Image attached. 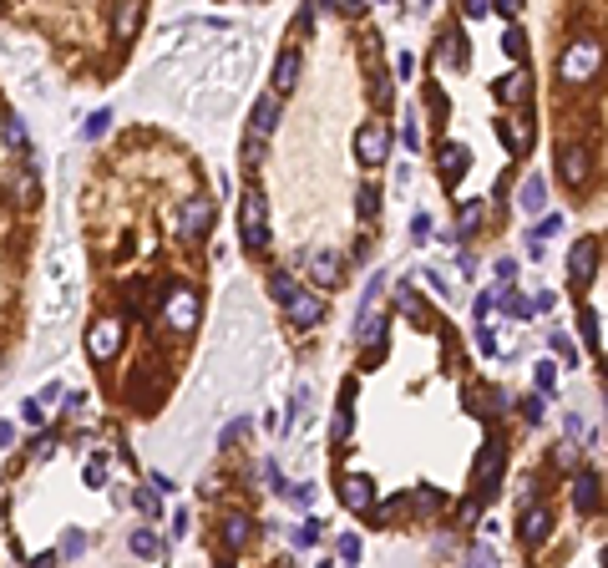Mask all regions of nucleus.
Here are the masks:
<instances>
[{"label": "nucleus", "instance_id": "nucleus-46", "mask_svg": "<svg viewBox=\"0 0 608 568\" xmlns=\"http://www.w3.org/2000/svg\"><path fill=\"white\" fill-rule=\"evenodd\" d=\"M376 194H370V188H360V213H365V219H370V213H376Z\"/></svg>", "mask_w": 608, "mask_h": 568}, {"label": "nucleus", "instance_id": "nucleus-44", "mask_svg": "<svg viewBox=\"0 0 608 568\" xmlns=\"http://www.w3.org/2000/svg\"><path fill=\"white\" fill-rule=\"evenodd\" d=\"M522 416H528V421H543V406H538V396L522 401Z\"/></svg>", "mask_w": 608, "mask_h": 568}, {"label": "nucleus", "instance_id": "nucleus-26", "mask_svg": "<svg viewBox=\"0 0 608 568\" xmlns=\"http://www.w3.org/2000/svg\"><path fill=\"white\" fill-rule=\"evenodd\" d=\"M497 462H502V452H497V447H487V452H482V462H477V478H482V492H492V478H497Z\"/></svg>", "mask_w": 608, "mask_h": 568}, {"label": "nucleus", "instance_id": "nucleus-47", "mask_svg": "<svg viewBox=\"0 0 608 568\" xmlns=\"http://www.w3.org/2000/svg\"><path fill=\"white\" fill-rule=\"evenodd\" d=\"M289 289H295V279H289V274H274V295L285 299V295H289Z\"/></svg>", "mask_w": 608, "mask_h": 568}, {"label": "nucleus", "instance_id": "nucleus-22", "mask_svg": "<svg viewBox=\"0 0 608 568\" xmlns=\"http://www.w3.org/2000/svg\"><path fill=\"white\" fill-rule=\"evenodd\" d=\"M528 91H532V77H528V71H512V77L497 81V97H507V102H528Z\"/></svg>", "mask_w": 608, "mask_h": 568}, {"label": "nucleus", "instance_id": "nucleus-39", "mask_svg": "<svg viewBox=\"0 0 608 568\" xmlns=\"http://www.w3.org/2000/svg\"><path fill=\"white\" fill-rule=\"evenodd\" d=\"M87 488H107V462H87Z\"/></svg>", "mask_w": 608, "mask_h": 568}, {"label": "nucleus", "instance_id": "nucleus-11", "mask_svg": "<svg viewBox=\"0 0 608 568\" xmlns=\"http://www.w3.org/2000/svg\"><path fill=\"white\" fill-rule=\"evenodd\" d=\"M0 183H5V198H11V204H36V173H31V168L11 163Z\"/></svg>", "mask_w": 608, "mask_h": 568}, {"label": "nucleus", "instance_id": "nucleus-27", "mask_svg": "<svg viewBox=\"0 0 608 568\" xmlns=\"http://www.w3.org/2000/svg\"><path fill=\"white\" fill-rule=\"evenodd\" d=\"M578 330H583V340H588V350L598 355V350H603V336H598V315H594V310L578 315Z\"/></svg>", "mask_w": 608, "mask_h": 568}, {"label": "nucleus", "instance_id": "nucleus-2", "mask_svg": "<svg viewBox=\"0 0 608 568\" xmlns=\"http://www.w3.org/2000/svg\"><path fill=\"white\" fill-rule=\"evenodd\" d=\"M239 233H244V244H269V208H264V194L259 188H248L239 198Z\"/></svg>", "mask_w": 608, "mask_h": 568}, {"label": "nucleus", "instance_id": "nucleus-40", "mask_svg": "<svg viewBox=\"0 0 608 568\" xmlns=\"http://www.w3.org/2000/svg\"><path fill=\"white\" fill-rule=\"evenodd\" d=\"M81 548H87V538H81V533H66V543H61V554H66V558H77V554H81Z\"/></svg>", "mask_w": 608, "mask_h": 568}, {"label": "nucleus", "instance_id": "nucleus-17", "mask_svg": "<svg viewBox=\"0 0 608 568\" xmlns=\"http://www.w3.org/2000/svg\"><path fill=\"white\" fill-rule=\"evenodd\" d=\"M598 497H603V488H598V472H578V478H573V507H578V513H594Z\"/></svg>", "mask_w": 608, "mask_h": 568}, {"label": "nucleus", "instance_id": "nucleus-45", "mask_svg": "<svg viewBox=\"0 0 608 568\" xmlns=\"http://www.w3.org/2000/svg\"><path fill=\"white\" fill-rule=\"evenodd\" d=\"M182 533H188V507H178V513H173V538H182Z\"/></svg>", "mask_w": 608, "mask_h": 568}, {"label": "nucleus", "instance_id": "nucleus-10", "mask_svg": "<svg viewBox=\"0 0 608 568\" xmlns=\"http://www.w3.org/2000/svg\"><path fill=\"white\" fill-rule=\"evenodd\" d=\"M340 503H345L350 513H370V507H376V482L360 478V472L345 478V482H340Z\"/></svg>", "mask_w": 608, "mask_h": 568}, {"label": "nucleus", "instance_id": "nucleus-6", "mask_svg": "<svg viewBox=\"0 0 608 568\" xmlns=\"http://www.w3.org/2000/svg\"><path fill=\"white\" fill-rule=\"evenodd\" d=\"M87 350H91V361H112L117 350H122V320H97L91 325Z\"/></svg>", "mask_w": 608, "mask_h": 568}, {"label": "nucleus", "instance_id": "nucleus-31", "mask_svg": "<svg viewBox=\"0 0 608 568\" xmlns=\"http://www.w3.org/2000/svg\"><path fill=\"white\" fill-rule=\"evenodd\" d=\"M132 503H137V513H147V517H157V513H163V503H157V492H143V488H137V492H132Z\"/></svg>", "mask_w": 608, "mask_h": 568}, {"label": "nucleus", "instance_id": "nucleus-13", "mask_svg": "<svg viewBox=\"0 0 608 568\" xmlns=\"http://www.w3.org/2000/svg\"><path fill=\"white\" fill-rule=\"evenodd\" d=\"M466 168H472V147L446 142V147H441V183H446V188H456V178H462Z\"/></svg>", "mask_w": 608, "mask_h": 568}, {"label": "nucleus", "instance_id": "nucleus-19", "mask_svg": "<svg viewBox=\"0 0 608 568\" xmlns=\"http://www.w3.org/2000/svg\"><path fill=\"white\" fill-rule=\"evenodd\" d=\"M274 128H279V97H259V102H254V122H248V132L269 137Z\"/></svg>", "mask_w": 608, "mask_h": 568}, {"label": "nucleus", "instance_id": "nucleus-8", "mask_svg": "<svg viewBox=\"0 0 608 568\" xmlns=\"http://www.w3.org/2000/svg\"><path fill=\"white\" fill-rule=\"evenodd\" d=\"M208 223H213V198H188L178 213V233L182 239H203Z\"/></svg>", "mask_w": 608, "mask_h": 568}, {"label": "nucleus", "instance_id": "nucleus-15", "mask_svg": "<svg viewBox=\"0 0 608 568\" xmlns=\"http://www.w3.org/2000/svg\"><path fill=\"white\" fill-rule=\"evenodd\" d=\"M248 538H254V517H244V513L223 517V548H229V554H244Z\"/></svg>", "mask_w": 608, "mask_h": 568}, {"label": "nucleus", "instance_id": "nucleus-24", "mask_svg": "<svg viewBox=\"0 0 608 568\" xmlns=\"http://www.w3.org/2000/svg\"><path fill=\"white\" fill-rule=\"evenodd\" d=\"M310 416H314V391L299 386V391H295V406H289V426H299V421L310 426Z\"/></svg>", "mask_w": 608, "mask_h": 568}, {"label": "nucleus", "instance_id": "nucleus-9", "mask_svg": "<svg viewBox=\"0 0 608 568\" xmlns=\"http://www.w3.org/2000/svg\"><path fill=\"white\" fill-rule=\"evenodd\" d=\"M568 274H573V284H594V274H598V239H578V244H573Z\"/></svg>", "mask_w": 608, "mask_h": 568}, {"label": "nucleus", "instance_id": "nucleus-12", "mask_svg": "<svg viewBox=\"0 0 608 568\" xmlns=\"http://www.w3.org/2000/svg\"><path fill=\"white\" fill-rule=\"evenodd\" d=\"M497 137H502L512 153H528V147H532V117H528V112L502 117V122H497Z\"/></svg>", "mask_w": 608, "mask_h": 568}, {"label": "nucleus", "instance_id": "nucleus-49", "mask_svg": "<svg viewBox=\"0 0 608 568\" xmlns=\"http://www.w3.org/2000/svg\"><path fill=\"white\" fill-rule=\"evenodd\" d=\"M492 11H502V15H518V11H522V0H492Z\"/></svg>", "mask_w": 608, "mask_h": 568}, {"label": "nucleus", "instance_id": "nucleus-1", "mask_svg": "<svg viewBox=\"0 0 608 568\" xmlns=\"http://www.w3.org/2000/svg\"><path fill=\"white\" fill-rule=\"evenodd\" d=\"M248 62H254V56H248V46L239 41V46H233L229 56H219V62L208 66L198 87H223V91H239V87H244V77H248Z\"/></svg>", "mask_w": 608, "mask_h": 568}, {"label": "nucleus", "instance_id": "nucleus-4", "mask_svg": "<svg viewBox=\"0 0 608 568\" xmlns=\"http://www.w3.org/2000/svg\"><path fill=\"white\" fill-rule=\"evenodd\" d=\"M285 315H289L295 325H304V330H314V325L324 320V295H314V289H299V284H295V289L285 295Z\"/></svg>", "mask_w": 608, "mask_h": 568}, {"label": "nucleus", "instance_id": "nucleus-21", "mask_svg": "<svg viewBox=\"0 0 608 568\" xmlns=\"http://www.w3.org/2000/svg\"><path fill=\"white\" fill-rule=\"evenodd\" d=\"M518 208H522V213H543V208H547V183L543 178L522 183V188H518Z\"/></svg>", "mask_w": 608, "mask_h": 568}, {"label": "nucleus", "instance_id": "nucleus-14", "mask_svg": "<svg viewBox=\"0 0 608 568\" xmlns=\"http://www.w3.org/2000/svg\"><path fill=\"white\" fill-rule=\"evenodd\" d=\"M547 533H553V513H547V507H528V513H522L518 538L528 543V548H538V543H543Z\"/></svg>", "mask_w": 608, "mask_h": 568}, {"label": "nucleus", "instance_id": "nucleus-37", "mask_svg": "<svg viewBox=\"0 0 608 568\" xmlns=\"http://www.w3.org/2000/svg\"><path fill=\"white\" fill-rule=\"evenodd\" d=\"M497 279H502V289H512V279H518V259H497Z\"/></svg>", "mask_w": 608, "mask_h": 568}, {"label": "nucleus", "instance_id": "nucleus-23", "mask_svg": "<svg viewBox=\"0 0 608 568\" xmlns=\"http://www.w3.org/2000/svg\"><path fill=\"white\" fill-rule=\"evenodd\" d=\"M127 543H132V554H137V558H153V563L168 554V548H163V538H157V533H147V528H137Z\"/></svg>", "mask_w": 608, "mask_h": 568}, {"label": "nucleus", "instance_id": "nucleus-32", "mask_svg": "<svg viewBox=\"0 0 608 568\" xmlns=\"http://www.w3.org/2000/svg\"><path fill=\"white\" fill-rule=\"evenodd\" d=\"M335 554L345 558V563H355V558H360V538H355V533H345V538L335 543Z\"/></svg>", "mask_w": 608, "mask_h": 568}, {"label": "nucleus", "instance_id": "nucleus-48", "mask_svg": "<svg viewBox=\"0 0 608 568\" xmlns=\"http://www.w3.org/2000/svg\"><path fill=\"white\" fill-rule=\"evenodd\" d=\"M553 305H557V295H553V289H543V295L532 299V310H553Z\"/></svg>", "mask_w": 608, "mask_h": 568}, {"label": "nucleus", "instance_id": "nucleus-42", "mask_svg": "<svg viewBox=\"0 0 608 568\" xmlns=\"http://www.w3.org/2000/svg\"><path fill=\"white\" fill-rule=\"evenodd\" d=\"M285 492L295 497V503H314V488H310V482H299V488H285Z\"/></svg>", "mask_w": 608, "mask_h": 568}, {"label": "nucleus", "instance_id": "nucleus-38", "mask_svg": "<svg viewBox=\"0 0 608 568\" xmlns=\"http://www.w3.org/2000/svg\"><path fill=\"white\" fill-rule=\"evenodd\" d=\"M538 386H543V391L557 386V365L553 361H538Z\"/></svg>", "mask_w": 608, "mask_h": 568}, {"label": "nucleus", "instance_id": "nucleus-29", "mask_svg": "<svg viewBox=\"0 0 608 568\" xmlns=\"http://www.w3.org/2000/svg\"><path fill=\"white\" fill-rule=\"evenodd\" d=\"M522 36H528V31H522V26H507L502 46H507V52H512V56H518V62H528V41H522Z\"/></svg>", "mask_w": 608, "mask_h": 568}, {"label": "nucleus", "instance_id": "nucleus-16", "mask_svg": "<svg viewBox=\"0 0 608 568\" xmlns=\"http://www.w3.org/2000/svg\"><path fill=\"white\" fill-rule=\"evenodd\" d=\"M557 173H563V183H568V188H583V183H588V153H583V147H563Z\"/></svg>", "mask_w": 608, "mask_h": 568}, {"label": "nucleus", "instance_id": "nucleus-3", "mask_svg": "<svg viewBox=\"0 0 608 568\" xmlns=\"http://www.w3.org/2000/svg\"><path fill=\"white\" fill-rule=\"evenodd\" d=\"M563 77L568 81H594L598 77V41L594 36H578L563 56Z\"/></svg>", "mask_w": 608, "mask_h": 568}, {"label": "nucleus", "instance_id": "nucleus-7", "mask_svg": "<svg viewBox=\"0 0 608 568\" xmlns=\"http://www.w3.org/2000/svg\"><path fill=\"white\" fill-rule=\"evenodd\" d=\"M163 320H168L173 330H182V336H188V330L198 325V295H193V289H173L168 305H163Z\"/></svg>", "mask_w": 608, "mask_h": 568}, {"label": "nucleus", "instance_id": "nucleus-43", "mask_svg": "<svg viewBox=\"0 0 608 568\" xmlns=\"http://www.w3.org/2000/svg\"><path fill=\"white\" fill-rule=\"evenodd\" d=\"M487 11H492V0H466V15H472V21H482Z\"/></svg>", "mask_w": 608, "mask_h": 568}, {"label": "nucleus", "instance_id": "nucleus-33", "mask_svg": "<svg viewBox=\"0 0 608 568\" xmlns=\"http://www.w3.org/2000/svg\"><path fill=\"white\" fill-rule=\"evenodd\" d=\"M295 543H299V548H314V543H320V528H314V517L295 528Z\"/></svg>", "mask_w": 608, "mask_h": 568}, {"label": "nucleus", "instance_id": "nucleus-51", "mask_svg": "<svg viewBox=\"0 0 608 568\" xmlns=\"http://www.w3.org/2000/svg\"><path fill=\"white\" fill-rule=\"evenodd\" d=\"M314 5H320V11H324V5H335V0H314Z\"/></svg>", "mask_w": 608, "mask_h": 568}, {"label": "nucleus", "instance_id": "nucleus-30", "mask_svg": "<svg viewBox=\"0 0 608 568\" xmlns=\"http://www.w3.org/2000/svg\"><path fill=\"white\" fill-rule=\"evenodd\" d=\"M557 229H563V219H557V213H547V219H543V223H538V229L528 233V244H543V239H553Z\"/></svg>", "mask_w": 608, "mask_h": 568}, {"label": "nucleus", "instance_id": "nucleus-41", "mask_svg": "<svg viewBox=\"0 0 608 568\" xmlns=\"http://www.w3.org/2000/svg\"><path fill=\"white\" fill-rule=\"evenodd\" d=\"M411 233H416V239H421V244H426V239H431V219H426V213H416V219H411Z\"/></svg>", "mask_w": 608, "mask_h": 568}, {"label": "nucleus", "instance_id": "nucleus-5", "mask_svg": "<svg viewBox=\"0 0 608 568\" xmlns=\"http://www.w3.org/2000/svg\"><path fill=\"white\" fill-rule=\"evenodd\" d=\"M355 157H360L365 168H380L390 157V132L380 128V122H365V128L355 132Z\"/></svg>", "mask_w": 608, "mask_h": 568}, {"label": "nucleus", "instance_id": "nucleus-50", "mask_svg": "<svg viewBox=\"0 0 608 568\" xmlns=\"http://www.w3.org/2000/svg\"><path fill=\"white\" fill-rule=\"evenodd\" d=\"M11 437H15V426H11V421H0V447H11Z\"/></svg>", "mask_w": 608, "mask_h": 568}, {"label": "nucleus", "instance_id": "nucleus-28", "mask_svg": "<svg viewBox=\"0 0 608 568\" xmlns=\"http://www.w3.org/2000/svg\"><path fill=\"white\" fill-rule=\"evenodd\" d=\"M5 142H11V147H26V142H31V132H26V117H21V112H11V117H5Z\"/></svg>", "mask_w": 608, "mask_h": 568}, {"label": "nucleus", "instance_id": "nucleus-34", "mask_svg": "<svg viewBox=\"0 0 608 568\" xmlns=\"http://www.w3.org/2000/svg\"><path fill=\"white\" fill-rule=\"evenodd\" d=\"M477 223H482V204H466V213H462V229H456V233L466 239V233H477Z\"/></svg>", "mask_w": 608, "mask_h": 568}, {"label": "nucleus", "instance_id": "nucleus-25", "mask_svg": "<svg viewBox=\"0 0 608 568\" xmlns=\"http://www.w3.org/2000/svg\"><path fill=\"white\" fill-rule=\"evenodd\" d=\"M137 11H143L137 0H122V5H117V36H122V41H127L132 31H137Z\"/></svg>", "mask_w": 608, "mask_h": 568}, {"label": "nucleus", "instance_id": "nucleus-36", "mask_svg": "<svg viewBox=\"0 0 608 568\" xmlns=\"http://www.w3.org/2000/svg\"><path fill=\"white\" fill-rule=\"evenodd\" d=\"M107 128H112V112L102 107V112H91V122H87V137H102Z\"/></svg>", "mask_w": 608, "mask_h": 568}, {"label": "nucleus", "instance_id": "nucleus-20", "mask_svg": "<svg viewBox=\"0 0 608 568\" xmlns=\"http://www.w3.org/2000/svg\"><path fill=\"white\" fill-rule=\"evenodd\" d=\"M310 274H314V284L335 289V284H340V259L330 254V249H320V254H310Z\"/></svg>", "mask_w": 608, "mask_h": 568}, {"label": "nucleus", "instance_id": "nucleus-35", "mask_svg": "<svg viewBox=\"0 0 608 568\" xmlns=\"http://www.w3.org/2000/svg\"><path fill=\"white\" fill-rule=\"evenodd\" d=\"M259 153H264V137H259V132H248V137H244V163H248V168L259 163Z\"/></svg>", "mask_w": 608, "mask_h": 568}, {"label": "nucleus", "instance_id": "nucleus-18", "mask_svg": "<svg viewBox=\"0 0 608 568\" xmlns=\"http://www.w3.org/2000/svg\"><path fill=\"white\" fill-rule=\"evenodd\" d=\"M299 87V52H285L274 66V97H289Z\"/></svg>", "mask_w": 608, "mask_h": 568}]
</instances>
